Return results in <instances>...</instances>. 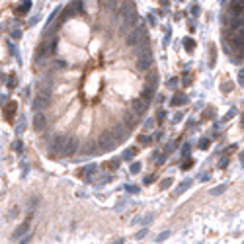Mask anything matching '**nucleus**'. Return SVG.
I'll use <instances>...</instances> for the list:
<instances>
[{"instance_id": "obj_25", "label": "nucleus", "mask_w": 244, "mask_h": 244, "mask_svg": "<svg viewBox=\"0 0 244 244\" xmlns=\"http://www.w3.org/2000/svg\"><path fill=\"white\" fill-rule=\"evenodd\" d=\"M209 115H215V109H211V108H207L205 111H203V117H209Z\"/></svg>"}, {"instance_id": "obj_29", "label": "nucleus", "mask_w": 244, "mask_h": 244, "mask_svg": "<svg viewBox=\"0 0 244 244\" xmlns=\"http://www.w3.org/2000/svg\"><path fill=\"white\" fill-rule=\"evenodd\" d=\"M227 164H229V158H227V156H225V158H221V162H219V166H221V168H225Z\"/></svg>"}, {"instance_id": "obj_39", "label": "nucleus", "mask_w": 244, "mask_h": 244, "mask_svg": "<svg viewBox=\"0 0 244 244\" xmlns=\"http://www.w3.org/2000/svg\"><path fill=\"white\" fill-rule=\"evenodd\" d=\"M152 180H154V178H152V176H146V178H145V184H150V182H152Z\"/></svg>"}, {"instance_id": "obj_22", "label": "nucleus", "mask_w": 244, "mask_h": 244, "mask_svg": "<svg viewBox=\"0 0 244 244\" xmlns=\"http://www.w3.org/2000/svg\"><path fill=\"white\" fill-rule=\"evenodd\" d=\"M164 117H166V111H164V109H160V111L156 113V121L162 123V121H164Z\"/></svg>"}, {"instance_id": "obj_27", "label": "nucleus", "mask_w": 244, "mask_h": 244, "mask_svg": "<svg viewBox=\"0 0 244 244\" xmlns=\"http://www.w3.org/2000/svg\"><path fill=\"white\" fill-rule=\"evenodd\" d=\"M199 146H201V149H207V146H209V139H201V141H199Z\"/></svg>"}, {"instance_id": "obj_5", "label": "nucleus", "mask_w": 244, "mask_h": 244, "mask_svg": "<svg viewBox=\"0 0 244 244\" xmlns=\"http://www.w3.org/2000/svg\"><path fill=\"white\" fill-rule=\"evenodd\" d=\"M115 145H117V143H115V139L111 137V133H102V135H100L98 150H103V152H106V150H111Z\"/></svg>"}, {"instance_id": "obj_9", "label": "nucleus", "mask_w": 244, "mask_h": 244, "mask_svg": "<svg viewBox=\"0 0 244 244\" xmlns=\"http://www.w3.org/2000/svg\"><path fill=\"white\" fill-rule=\"evenodd\" d=\"M33 127H35V131H45V127H47V117L43 115V113H37L35 117H33Z\"/></svg>"}, {"instance_id": "obj_13", "label": "nucleus", "mask_w": 244, "mask_h": 244, "mask_svg": "<svg viewBox=\"0 0 244 244\" xmlns=\"http://www.w3.org/2000/svg\"><path fill=\"white\" fill-rule=\"evenodd\" d=\"M182 41H184V49H186L188 53H192V51H193V47H195V43H193V39H192V37H184Z\"/></svg>"}, {"instance_id": "obj_32", "label": "nucleus", "mask_w": 244, "mask_h": 244, "mask_svg": "<svg viewBox=\"0 0 244 244\" xmlns=\"http://www.w3.org/2000/svg\"><path fill=\"white\" fill-rule=\"evenodd\" d=\"M117 164H119V158L111 160V162H109V168H117Z\"/></svg>"}, {"instance_id": "obj_17", "label": "nucleus", "mask_w": 244, "mask_h": 244, "mask_svg": "<svg viewBox=\"0 0 244 244\" xmlns=\"http://www.w3.org/2000/svg\"><path fill=\"white\" fill-rule=\"evenodd\" d=\"M84 152H86V154H94V152H96L94 143H86V145H84Z\"/></svg>"}, {"instance_id": "obj_33", "label": "nucleus", "mask_w": 244, "mask_h": 244, "mask_svg": "<svg viewBox=\"0 0 244 244\" xmlns=\"http://www.w3.org/2000/svg\"><path fill=\"white\" fill-rule=\"evenodd\" d=\"M182 154H184V156H188V154H189V145H184V150H182Z\"/></svg>"}, {"instance_id": "obj_4", "label": "nucleus", "mask_w": 244, "mask_h": 244, "mask_svg": "<svg viewBox=\"0 0 244 244\" xmlns=\"http://www.w3.org/2000/svg\"><path fill=\"white\" fill-rule=\"evenodd\" d=\"M49 103H51V92H49V88H41L39 94L35 96L33 106H35V109H45Z\"/></svg>"}, {"instance_id": "obj_1", "label": "nucleus", "mask_w": 244, "mask_h": 244, "mask_svg": "<svg viewBox=\"0 0 244 244\" xmlns=\"http://www.w3.org/2000/svg\"><path fill=\"white\" fill-rule=\"evenodd\" d=\"M78 149V141L71 135H59L53 139L51 150L53 154H61V156H72Z\"/></svg>"}, {"instance_id": "obj_23", "label": "nucleus", "mask_w": 244, "mask_h": 244, "mask_svg": "<svg viewBox=\"0 0 244 244\" xmlns=\"http://www.w3.org/2000/svg\"><path fill=\"white\" fill-rule=\"evenodd\" d=\"M131 172H133V174L141 172V164H139V162H133V164H131Z\"/></svg>"}, {"instance_id": "obj_12", "label": "nucleus", "mask_w": 244, "mask_h": 244, "mask_svg": "<svg viewBox=\"0 0 244 244\" xmlns=\"http://www.w3.org/2000/svg\"><path fill=\"white\" fill-rule=\"evenodd\" d=\"M16 108H18V106H16V102H10V106L4 109V117L8 119V121H14V113H16Z\"/></svg>"}, {"instance_id": "obj_30", "label": "nucleus", "mask_w": 244, "mask_h": 244, "mask_svg": "<svg viewBox=\"0 0 244 244\" xmlns=\"http://www.w3.org/2000/svg\"><path fill=\"white\" fill-rule=\"evenodd\" d=\"M176 84H178V78H170V80H168V86H170V88H174Z\"/></svg>"}, {"instance_id": "obj_16", "label": "nucleus", "mask_w": 244, "mask_h": 244, "mask_svg": "<svg viewBox=\"0 0 244 244\" xmlns=\"http://www.w3.org/2000/svg\"><path fill=\"white\" fill-rule=\"evenodd\" d=\"M189 186H192V180H186V182H184L182 186H180V188L176 189V195H180V193H182V192H186V189H188Z\"/></svg>"}, {"instance_id": "obj_20", "label": "nucleus", "mask_w": 244, "mask_h": 244, "mask_svg": "<svg viewBox=\"0 0 244 244\" xmlns=\"http://www.w3.org/2000/svg\"><path fill=\"white\" fill-rule=\"evenodd\" d=\"M133 154H137V149H127V152L123 154V158L129 160V158H133Z\"/></svg>"}, {"instance_id": "obj_28", "label": "nucleus", "mask_w": 244, "mask_h": 244, "mask_svg": "<svg viewBox=\"0 0 244 244\" xmlns=\"http://www.w3.org/2000/svg\"><path fill=\"white\" fill-rule=\"evenodd\" d=\"M12 146H14V150H18V152H20V150H22V141H16Z\"/></svg>"}, {"instance_id": "obj_24", "label": "nucleus", "mask_w": 244, "mask_h": 244, "mask_svg": "<svg viewBox=\"0 0 244 244\" xmlns=\"http://www.w3.org/2000/svg\"><path fill=\"white\" fill-rule=\"evenodd\" d=\"M232 90V84L230 82H223V92H230Z\"/></svg>"}, {"instance_id": "obj_34", "label": "nucleus", "mask_w": 244, "mask_h": 244, "mask_svg": "<svg viewBox=\"0 0 244 244\" xmlns=\"http://www.w3.org/2000/svg\"><path fill=\"white\" fill-rule=\"evenodd\" d=\"M189 82H192V76H189V74H186V76H184V84L188 86V84H189Z\"/></svg>"}, {"instance_id": "obj_21", "label": "nucleus", "mask_w": 244, "mask_h": 244, "mask_svg": "<svg viewBox=\"0 0 244 244\" xmlns=\"http://www.w3.org/2000/svg\"><path fill=\"white\" fill-rule=\"evenodd\" d=\"M225 189H227V186H217V188L215 189H213V195H221V193H223V192H225Z\"/></svg>"}, {"instance_id": "obj_26", "label": "nucleus", "mask_w": 244, "mask_h": 244, "mask_svg": "<svg viewBox=\"0 0 244 244\" xmlns=\"http://www.w3.org/2000/svg\"><path fill=\"white\" fill-rule=\"evenodd\" d=\"M192 164H193V160H189V158H188V160H186V162L182 164V168H184V170H188V168H192Z\"/></svg>"}, {"instance_id": "obj_37", "label": "nucleus", "mask_w": 244, "mask_h": 244, "mask_svg": "<svg viewBox=\"0 0 244 244\" xmlns=\"http://www.w3.org/2000/svg\"><path fill=\"white\" fill-rule=\"evenodd\" d=\"M235 113H236V111H235V109H230V111H229V113H227V115H225V119H229V117H232V115H235Z\"/></svg>"}, {"instance_id": "obj_11", "label": "nucleus", "mask_w": 244, "mask_h": 244, "mask_svg": "<svg viewBox=\"0 0 244 244\" xmlns=\"http://www.w3.org/2000/svg\"><path fill=\"white\" fill-rule=\"evenodd\" d=\"M154 94H156V86L146 84V86H145V90H143V94H141V98H143V100H146V102H150V100L154 98Z\"/></svg>"}, {"instance_id": "obj_7", "label": "nucleus", "mask_w": 244, "mask_h": 244, "mask_svg": "<svg viewBox=\"0 0 244 244\" xmlns=\"http://www.w3.org/2000/svg\"><path fill=\"white\" fill-rule=\"evenodd\" d=\"M229 12H230V18H238V16L244 14V0H232L229 6Z\"/></svg>"}, {"instance_id": "obj_6", "label": "nucleus", "mask_w": 244, "mask_h": 244, "mask_svg": "<svg viewBox=\"0 0 244 244\" xmlns=\"http://www.w3.org/2000/svg\"><path fill=\"white\" fill-rule=\"evenodd\" d=\"M152 51H149V53H145V55H141V57H137V66H139V71H149L150 68V65H152Z\"/></svg>"}, {"instance_id": "obj_14", "label": "nucleus", "mask_w": 244, "mask_h": 244, "mask_svg": "<svg viewBox=\"0 0 244 244\" xmlns=\"http://www.w3.org/2000/svg\"><path fill=\"white\" fill-rule=\"evenodd\" d=\"M186 102H188V98L184 94H176L172 98V106H182V103H186Z\"/></svg>"}, {"instance_id": "obj_2", "label": "nucleus", "mask_w": 244, "mask_h": 244, "mask_svg": "<svg viewBox=\"0 0 244 244\" xmlns=\"http://www.w3.org/2000/svg\"><path fill=\"white\" fill-rule=\"evenodd\" d=\"M121 20H123V24H121L123 33H127V31H131V29L137 28L139 16H137V6L133 4L131 0H125L121 4Z\"/></svg>"}, {"instance_id": "obj_38", "label": "nucleus", "mask_w": 244, "mask_h": 244, "mask_svg": "<svg viewBox=\"0 0 244 244\" xmlns=\"http://www.w3.org/2000/svg\"><path fill=\"white\" fill-rule=\"evenodd\" d=\"M178 121H182V113H178V115L174 117V123H178Z\"/></svg>"}, {"instance_id": "obj_40", "label": "nucleus", "mask_w": 244, "mask_h": 244, "mask_svg": "<svg viewBox=\"0 0 244 244\" xmlns=\"http://www.w3.org/2000/svg\"><path fill=\"white\" fill-rule=\"evenodd\" d=\"M168 2L170 0H160V4H164V6H168Z\"/></svg>"}, {"instance_id": "obj_3", "label": "nucleus", "mask_w": 244, "mask_h": 244, "mask_svg": "<svg viewBox=\"0 0 244 244\" xmlns=\"http://www.w3.org/2000/svg\"><path fill=\"white\" fill-rule=\"evenodd\" d=\"M146 39V31H145V28L143 25H139V28H135V29H131V31L127 33V45H139L141 41H145Z\"/></svg>"}, {"instance_id": "obj_19", "label": "nucleus", "mask_w": 244, "mask_h": 244, "mask_svg": "<svg viewBox=\"0 0 244 244\" xmlns=\"http://www.w3.org/2000/svg\"><path fill=\"white\" fill-rule=\"evenodd\" d=\"M123 119H125V127H133V123H135V119H133V115H131V113H127V115H125Z\"/></svg>"}, {"instance_id": "obj_15", "label": "nucleus", "mask_w": 244, "mask_h": 244, "mask_svg": "<svg viewBox=\"0 0 244 244\" xmlns=\"http://www.w3.org/2000/svg\"><path fill=\"white\" fill-rule=\"evenodd\" d=\"M29 8H31V0H25L24 4L18 8V14H25V12H29Z\"/></svg>"}, {"instance_id": "obj_18", "label": "nucleus", "mask_w": 244, "mask_h": 244, "mask_svg": "<svg viewBox=\"0 0 244 244\" xmlns=\"http://www.w3.org/2000/svg\"><path fill=\"white\" fill-rule=\"evenodd\" d=\"M189 14H192V16H199V4L193 2V4L189 6Z\"/></svg>"}, {"instance_id": "obj_35", "label": "nucleus", "mask_w": 244, "mask_h": 244, "mask_svg": "<svg viewBox=\"0 0 244 244\" xmlns=\"http://www.w3.org/2000/svg\"><path fill=\"white\" fill-rule=\"evenodd\" d=\"M238 82H240V84H244V71L238 72Z\"/></svg>"}, {"instance_id": "obj_36", "label": "nucleus", "mask_w": 244, "mask_h": 244, "mask_svg": "<svg viewBox=\"0 0 244 244\" xmlns=\"http://www.w3.org/2000/svg\"><path fill=\"white\" fill-rule=\"evenodd\" d=\"M86 172H88V174H92V172H96V166H94V164H90V166H88V168H86Z\"/></svg>"}, {"instance_id": "obj_31", "label": "nucleus", "mask_w": 244, "mask_h": 244, "mask_svg": "<svg viewBox=\"0 0 244 244\" xmlns=\"http://www.w3.org/2000/svg\"><path fill=\"white\" fill-rule=\"evenodd\" d=\"M139 141H141L143 145H145V143H149V141H150V137H146V135H141V137H139Z\"/></svg>"}, {"instance_id": "obj_10", "label": "nucleus", "mask_w": 244, "mask_h": 244, "mask_svg": "<svg viewBox=\"0 0 244 244\" xmlns=\"http://www.w3.org/2000/svg\"><path fill=\"white\" fill-rule=\"evenodd\" d=\"M111 137L113 139H115V143H123L125 141V127L123 125H119V127H115V129H113V133H111Z\"/></svg>"}, {"instance_id": "obj_8", "label": "nucleus", "mask_w": 244, "mask_h": 244, "mask_svg": "<svg viewBox=\"0 0 244 244\" xmlns=\"http://www.w3.org/2000/svg\"><path fill=\"white\" fill-rule=\"evenodd\" d=\"M131 108H133V111H135V115H143V113L149 109V102L143 100V98H137V100H133Z\"/></svg>"}]
</instances>
